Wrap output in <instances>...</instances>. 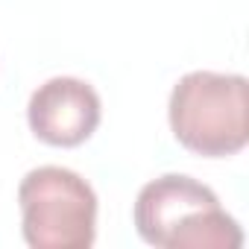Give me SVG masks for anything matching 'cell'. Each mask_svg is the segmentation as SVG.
<instances>
[{"label":"cell","mask_w":249,"mask_h":249,"mask_svg":"<svg viewBox=\"0 0 249 249\" xmlns=\"http://www.w3.org/2000/svg\"><path fill=\"white\" fill-rule=\"evenodd\" d=\"M170 129L176 141L205 159H226L249 141V85L240 73L191 71L170 94Z\"/></svg>","instance_id":"6da1fadb"},{"label":"cell","mask_w":249,"mask_h":249,"mask_svg":"<svg viewBox=\"0 0 249 249\" xmlns=\"http://www.w3.org/2000/svg\"><path fill=\"white\" fill-rule=\"evenodd\" d=\"M21 229L33 249H88L97 237V194L68 167H36L18 188Z\"/></svg>","instance_id":"7a4b0ae2"},{"label":"cell","mask_w":249,"mask_h":249,"mask_svg":"<svg viewBox=\"0 0 249 249\" xmlns=\"http://www.w3.org/2000/svg\"><path fill=\"white\" fill-rule=\"evenodd\" d=\"M100 97L76 76H53L38 85L27 106L30 129L50 147H79L100 126Z\"/></svg>","instance_id":"3957f363"},{"label":"cell","mask_w":249,"mask_h":249,"mask_svg":"<svg viewBox=\"0 0 249 249\" xmlns=\"http://www.w3.org/2000/svg\"><path fill=\"white\" fill-rule=\"evenodd\" d=\"M211 205H217V194L211 188H205L191 176L167 173L141 188L135 199V229L144 243L170 249L179 229L196 211Z\"/></svg>","instance_id":"277c9868"}]
</instances>
